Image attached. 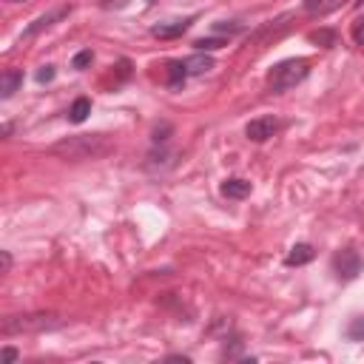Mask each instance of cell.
Wrapping results in <instances>:
<instances>
[{
    "instance_id": "8992f818",
    "label": "cell",
    "mask_w": 364,
    "mask_h": 364,
    "mask_svg": "<svg viewBox=\"0 0 364 364\" xmlns=\"http://www.w3.org/2000/svg\"><path fill=\"white\" fill-rule=\"evenodd\" d=\"M71 15V6H60V9H55V12H49V15H40L29 29H23V40H29V37H34V34H40V31H46V29H52L57 20H63V18H69Z\"/></svg>"
},
{
    "instance_id": "7a4b0ae2",
    "label": "cell",
    "mask_w": 364,
    "mask_h": 364,
    "mask_svg": "<svg viewBox=\"0 0 364 364\" xmlns=\"http://www.w3.org/2000/svg\"><path fill=\"white\" fill-rule=\"evenodd\" d=\"M307 74H310V60H304V57L282 60L267 71V88L273 94H285V91L296 88Z\"/></svg>"
},
{
    "instance_id": "ac0fdd59",
    "label": "cell",
    "mask_w": 364,
    "mask_h": 364,
    "mask_svg": "<svg viewBox=\"0 0 364 364\" xmlns=\"http://www.w3.org/2000/svg\"><path fill=\"white\" fill-rule=\"evenodd\" d=\"M55 74H57L55 66H40L37 74H34V80H37L40 85H46V83H52V80H55Z\"/></svg>"
},
{
    "instance_id": "9a60e30c",
    "label": "cell",
    "mask_w": 364,
    "mask_h": 364,
    "mask_svg": "<svg viewBox=\"0 0 364 364\" xmlns=\"http://www.w3.org/2000/svg\"><path fill=\"white\" fill-rule=\"evenodd\" d=\"M310 43H318V46H325V49H330V46H336V31L333 29L310 31Z\"/></svg>"
},
{
    "instance_id": "cb8c5ba5",
    "label": "cell",
    "mask_w": 364,
    "mask_h": 364,
    "mask_svg": "<svg viewBox=\"0 0 364 364\" xmlns=\"http://www.w3.org/2000/svg\"><path fill=\"white\" fill-rule=\"evenodd\" d=\"M6 4H23V0H6Z\"/></svg>"
},
{
    "instance_id": "5b68a950",
    "label": "cell",
    "mask_w": 364,
    "mask_h": 364,
    "mask_svg": "<svg viewBox=\"0 0 364 364\" xmlns=\"http://www.w3.org/2000/svg\"><path fill=\"white\" fill-rule=\"evenodd\" d=\"M279 131V120L276 117H256V120H251L248 125H245V136L248 140H253V143H265V140H270L273 134Z\"/></svg>"
},
{
    "instance_id": "4fadbf2b",
    "label": "cell",
    "mask_w": 364,
    "mask_h": 364,
    "mask_svg": "<svg viewBox=\"0 0 364 364\" xmlns=\"http://www.w3.org/2000/svg\"><path fill=\"white\" fill-rule=\"evenodd\" d=\"M186 69H188V77H191V74H205V71L214 69V60H211L208 55L200 52V55H194V57L186 60Z\"/></svg>"
},
{
    "instance_id": "2e32d148",
    "label": "cell",
    "mask_w": 364,
    "mask_h": 364,
    "mask_svg": "<svg viewBox=\"0 0 364 364\" xmlns=\"http://www.w3.org/2000/svg\"><path fill=\"white\" fill-rule=\"evenodd\" d=\"M91 63H94V52H91V49H83V52H77V55L71 57V69H77V71L88 69Z\"/></svg>"
},
{
    "instance_id": "52a82bcc",
    "label": "cell",
    "mask_w": 364,
    "mask_h": 364,
    "mask_svg": "<svg viewBox=\"0 0 364 364\" xmlns=\"http://www.w3.org/2000/svg\"><path fill=\"white\" fill-rule=\"evenodd\" d=\"M194 18H186V20H168V23H157L151 26V34L160 37V40H171V37H182L188 29H191Z\"/></svg>"
},
{
    "instance_id": "7c38bea8",
    "label": "cell",
    "mask_w": 364,
    "mask_h": 364,
    "mask_svg": "<svg viewBox=\"0 0 364 364\" xmlns=\"http://www.w3.org/2000/svg\"><path fill=\"white\" fill-rule=\"evenodd\" d=\"M186 80H188L186 60H171V63H168V85H171V88H179Z\"/></svg>"
},
{
    "instance_id": "3957f363",
    "label": "cell",
    "mask_w": 364,
    "mask_h": 364,
    "mask_svg": "<svg viewBox=\"0 0 364 364\" xmlns=\"http://www.w3.org/2000/svg\"><path fill=\"white\" fill-rule=\"evenodd\" d=\"M63 322L55 313H20V316H6L4 318V336H18V333H43V330H57Z\"/></svg>"
},
{
    "instance_id": "8fae6325",
    "label": "cell",
    "mask_w": 364,
    "mask_h": 364,
    "mask_svg": "<svg viewBox=\"0 0 364 364\" xmlns=\"http://www.w3.org/2000/svg\"><path fill=\"white\" fill-rule=\"evenodd\" d=\"M88 114H91V100H88V97H77V100L71 103V108H69V122L80 125V122L88 120Z\"/></svg>"
},
{
    "instance_id": "277c9868",
    "label": "cell",
    "mask_w": 364,
    "mask_h": 364,
    "mask_svg": "<svg viewBox=\"0 0 364 364\" xmlns=\"http://www.w3.org/2000/svg\"><path fill=\"white\" fill-rule=\"evenodd\" d=\"M364 270V259L356 253V251H339L336 256H333V273L342 279V282H353L358 273Z\"/></svg>"
},
{
    "instance_id": "ffe728a7",
    "label": "cell",
    "mask_w": 364,
    "mask_h": 364,
    "mask_svg": "<svg viewBox=\"0 0 364 364\" xmlns=\"http://www.w3.org/2000/svg\"><path fill=\"white\" fill-rule=\"evenodd\" d=\"M18 358H20V353H18L15 347H4V361H6V364H12V361H18Z\"/></svg>"
},
{
    "instance_id": "d4e9b609",
    "label": "cell",
    "mask_w": 364,
    "mask_h": 364,
    "mask_svg": "<svg viewBox=\"0 0 364 364\" xmlns=\"http://www.w3.org/2000/svg\"><path fill=\"white\" fill-rule=\"evenodd\" d=\"M148 4H157V0H148Z\"/></svg>"
},
{
    "instance_id": "5bb4252c",
    "label": "cell",
    "mask_w": 364,
    "mask_h": 364,
    "mask_svg": "<svg viewBox=\"0 0 364 364\" xmlns=\"http://www.w3.org/2000/svg\"><path fill=\"white\" fill-rule=\"evenodd\" d=\"M222 46H227V40L225 37H200V40H194V49L197 52H216V49H222Z\"/></svg>"
},
{
    "instance_id": "30bf717a",
    "label": "cell",
    "mask_w": 364,
    "mask_h": 364,
    "mask_svg": "<svg viewBox=\"0 0 364 364\" xmlns=\"http://www.w3.org/2000/svg\"><path fill=\"white\" fill-rule=\"evenodd\" d=\"M313 256H316L313 245H307V242H299V245H293V248H290V253L285 256V265H288V267H299V265H307V262H313Z\"/></svg>"
},
{
    "instance_id": "7402d4cb",
    "label": "cell",
    "mask_w": 364,
    "mask_h": 364,
    "mask_svg": "<svg viewBox=\"0 0 364 364\" xmlns=\"http://www.w3.org/2000/svg\"><path fill=\"white\" fill-rule=\"evenodd\" d=\"M304 9H307V12H316V9H322V0H304Z\"/></svg>"
},
{
    "instance_id": "44dd1931",
    "label": "cell",
    "mask_w": 364,
    "mask_h": 364,
    "mask_svg": "<svg viewBox=\"0 0 364 364\" xmlns=\"http://www.w3.org/2000/svg\"><path fill=\"white\" fill-rule=\"evenodd\" d=\"M0 259H4V273H9L12 270V253L4 251V253H0Z\"/></svg>"
},
{
    "instance_id": "6da1fadb",
    "label": "cell",
    "mask_w": 364,
    "mask_h": 364,
    "mask_svg": "<svg viewBox=\"0 0 364 364\" xmlns=\"http://www.w3.org/2000/svg\"><path fill=\"white\" fill-rule=\"evenodd\" d=\"M111 151V140L106 134H77V136H66V140L55 143L49 148V154L69 160V162H83V160H100Z\"/></svg>"
},
{
    "instance_id": "ba28073f",
    "label": "cell",
    "mask_w": 364,
    "mask_h": 364,
    "mask_svg": "<svg viewBox=\"0 0 364 364\" xmlns=\"http://www.w3.org/2000/svg\"><path fill=\"white\" fill-rule=\"evenodd\" d=\"M219 191H222L225 200H245V197H251L253 186H251L248 179H242V176H231V179H225V182H222Z\"/></svg>"
},
{
    "instance_id": "9c48e42d",
    "label": "cell",
    "mask_w": 364,
    "mask_h": 364,
    "mask_svg": "<svg viewBox=\"0 0 364 364\" xmlns=\"http://www.w3.org/2000/svg\"><path fill=\"white\" fill-rule=\"evenodd\" d=\"M23 85V71L20 69H6L4 74H0V97L9 100L15 97V91Z\"/></svg>"
},
{
    "instance_id": "e0dca14e",
    "label": "cell",
    "mask_w": 364,
    "mask_h": 364,
    "mask_svg": "<svg viewBox=\"0 0 364 364\" xmlns=\"http://www.w3.org/2000/svg\"><path fill=\"white\" fill-rule=\"evenodd\" d=\"M347 339L350 342H364V316H356L347 325Z\"/></svg>"
},
{
    "instance_id": "603a6c76",
    "label": "cell",
    "mask_w": 364,
    "mask_h": 364,
    "mask_svg": "<svg viewBox=\"0 0 364 364\" xmlns=\"http://www.w3.org/2000/svg\"><path fill=\"white\" fill-rule=\"evenodd\" d=\"M364 4V0H353V6H361Z\"/></svg>"
},
{
    "instance_id": "d6986e66",
    "label": "cell",
    "mask_w": 364,
    "mask_h": 364,
    "mask_svg": "<svg viewBox=\"0 0 364 364\" xmlns=\"http://www.w3.org/2000/svg\"><path fill=\"white\" fill-rule=\"evenodd\" d=\"M353 43H356V46H364V20H358V23L353 26Z\"/></svg>"
}]
</instances>
